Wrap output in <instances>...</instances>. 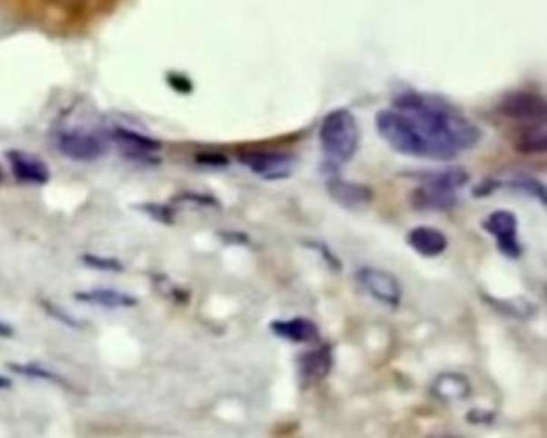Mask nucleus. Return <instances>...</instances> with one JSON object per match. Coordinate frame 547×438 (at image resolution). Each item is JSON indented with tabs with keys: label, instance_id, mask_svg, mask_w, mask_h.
Returning <instances> with one entry per match:
<instances>
[{
	"label": "nucleus",
	"instance_id": "24",
	"mask_svg": "<svg viewBox=\"0 0 547 438\" xmlns=\"http://www.w3.org/2000/svg\"><path fill=\"white\" fill-rule=\"evenodd\" d=\"M43 308H45V312L52 315L55 320L60 321V323H63L66 326L71 327H81V321L76 320L72 315L70 313L64 312L63 308H60V307H56L55 304H52V302H47V300H43Z\"/></svg>",
	"mask_w": 547,
	"mask_h": 438
},
{
	"label": "nucleus",
	"instance_id": "19",
	"mask_svg": "<svg viewBox=\"0 0 547 438\" xmlns=\"http://www.w3.org/2000/svg\"><path fill=\"white\" fill-rule=\"evenodd\" d=\"M485 300L490 302L496 310L507 313L511 316H515L519 320H528L532 318L534 313H536V306H533L530 300H526L525 297H515L511 300H496L485 296Z\"/></svg>",
	"mask_w": 547,
	"mask_h": 438
},
{
	"label": "nucleus",
	"instance_id": "5",
	"mask_svg": "<svg viewBox=\"0 0 547 438\" xmlns=\"http://www.w3.org/2000/svg\"><path fill=\"white\" fill-rule=\"evenodd\" d=\"M239 162L260 179L276 181L293 175L297 166V156L286 151H249L239 156Z\"/></svg>",
	"mask_w": 547,
	"mask_h": 438
},
{
	"label": "nucleus",
	"instance_id": "14",
	"mask_svg": "<svg viewBox=\"0 0 547 438\" xmlns=\"http://www.w3.org/2000/svg\"><path fill=\"white\" fill-rule=\"evenodd\" d=\"M469 379L461 373H442L432 383V394L442 402H461L470 395Z\"/></svg>",
	"mask_w": 547,
	"mask_h": 438
},
{
	"label": "nucleus",
	"instance_id": "2",
	"mask_svg": "<svg viewBox=\"0 0 547 438\" xmlns=\"http://www.w3.org/2000/svg\"><path fill=\"white\" fill-rule=\"evenodd\" d=\"M320 145L328 161L337 166L353 160L360 146V129L353 112L347 108L328 112L320 127Z\"/></svg>",
	"mask_w": 547,
	"mask_h": 438
},
{
	"label": "nucleus",
	"instance_id": "7",
	"mask_svg": "<svg viewBox=\"0 0 547 438\" xmlns=\"http://www.w3.org/2000/svg\"><path fill=\"white\" fill-rule=\"evenodd\" d=\"M357 279L372 299L379 300L380 304L390 308L400 306L403 289L400 281L392 273L374 267H363L358 270Z\"/></svg>",
	"mask_w": 547,
	"mask_h": 438
},
{
	"label": "nucleus",
	"instance_id": "30",
	"mask_svg": "<svg viewBox=\"0 0 547 438\" xmlns=\"http://www.w3.org/2000/svg\"><path fill=\"white\" fill-rule=\"evenodd\" d=\"M14 334V327L7 325L5 321L0 320V337H12Z\"/></svg>",
	"mask_w": 547,
	"mask_h": 438
},
{
	"label": "nucleus",
	"instance_id": "1",
	"mask_svg": "<svg viewBox=\"0 0 547 438\" xmlns=\"http://www.w3.org/2000/svg\"><path fill=\"white\" fill-rule=\"evenodd\" d=\"M376 127L395 151L422 160L449 161L477 145L482 131L446 100L408 91L376 114Z\"/></svg>",
	"mask_w": 547,
	"mask_h": 438
},
{
	"label": "nucleus",
	"instance_id": "22",
	"mask_svg": "<svg viewBox=\"0 0 547 438\" xmlns=\"http://www.w3.org/2000/svg\"><path fill=\"white\" fill-rule=\"evenodd\" d=\"M139 209H141L145 214L151 217L153 220L164 223V225H172L176 220V212L174 209L168 206V204H155V202H147V204H140Z\"/></svg>",
	"mask_w": 547,
	"mask_h": 438
},
{
	"label": "nucleus",
	"instance_id": "9",
	"mask_svg": "<svg viewBox=\"0 0 547 438\" xmlns=\"http://www.w3.org/2000/svg\"><path fill=\"white\" fill-rule=\"evenodd\" d=\"M505 118L522 122L542 124L546 122L547 108L544 98L532 92H513L503 100L499 106Z\"/></svg>",
	"mask_w": 547,
	"mask_h": 438
},
{
	"label": "nucleus",
	"instance_id": "28",
	"mask_svg": "<svg viewBox=\"0 0 547 438\" xmlns=\"http://www.w3.org/2000/svg\"><path fill=\"white\" fill-rule=\"evenodd\" d=\"M501 187H503V181L499 179H485L472 188V195L474 198H486V196H492Z\"/></svg>",
	"mask_w": 547,
	"mask_h": 438
},
{
	"label": "nucleus",
	"instance_id": "26",
	"mask_svg": "<svg viewBox=\"0 0 547 438\" xmlns=\"http://www.w3.org/2000/svg\"><path fill=\"white\" fill-rule=\"evenodd\" d=\"M176 201L191 202V204H197V206H201V208H217L218 206V201L216 198L201 195V193H191V191H187V193L177 196Z\"/></svg>",
	"mask_w": 547,
	"mask_h": 438
},
{
	"label": "nucleus",
	"instance_id": "29",
	"mask_svg": "<svg viewBox=\"0 0 547 438\" xmlns=\"http://www.w3.org/2000/svg\"><path fill=\"white\" fill-rule=\"evenodd\" d=\"M493 419H494V414L490 411L472 410L467 414V421L472 424H490Z\"/></svg>",
	"mask_w": 547,
	"mask_h": 438
},
{
	"label": "nucleus",
	"instance_id": "6",
	"mask_svg": "<svg viewBox=\"0 0 547 438\" xmlns=\"http://www.w3.org/2000/svg\"><path fill=\"white\" fill-rule=\"evenodd\" d=\"M485 231L496 239L498 249L504 258H522L523 248L519 241V220L513 210L499 209L485 219L482 223Z\"/></svg>",
	"mask_w": 547,
	"mask_h": 438
},
{
	"label": "nucleus",
	"instance_id": "21",
	"mask_svg": "<svg viewBox=\"0 0 547 438\" xmlns=\"http://www.w3.org/2000/svg\"><path fill=\"white\" fill-rule=\"evenodd\" d=\"M8 368L12 369L16 375H24V377L43 379V381L62 384L63 387H68V384L64 383L60 375L52 373L49 369L41 368V366H37V365H8Z\"/></svg>",
	"mask_w": 547,
	"mask_h": 438
},
{
	"label": "nucleus",
	"instance_id": "3",
	"mask_svg": "<svg viewBox=\"0 0 547 438\" xmlns=\"http://www.w3.org/2000/svg\"><path fill=\"white\" fill-rule=\"evenodd\" d=\"M323 174L326 177V190L331 198L341 206L349 210H361L369 208L374 200V191L371 187L363 183L344 180L339 175V166L326 161L323 164Z\"/></svg>",
	"mask_w": 547,
	"mask_h": 438
},
{
	"label": "nucleus",
	"instance_id": "31",
	"mask_svg": "<svg viewBox=\"0 0 547 438\" xmlns=\"http://www.w3.org/2000/svg\"><path fill=\"white\" fill-rule=\"evenodd\" d=\"M12 385V381L8 379V377H4V375H0V389H8Z\"/></svg>",
	"mask_w": 547,
	"mask_h": 438
},
{
	"label": "nucleus",
	"instance_id": "16",
	"mask_svg": "<svg viewBox=\"0 0 547 438\" xmlns=\"http://www.w3.org/2000/svg\"><path fill=\"white\" fill-rule=\"evenodd\" d=\"M405 177L414 179L419 183H434L440 187L451 188V190H463L467 181L470 180V175L467 170H464L461 167H449L443 170H426V172H411L405 174Z\"/></svg>",
	"mask_w": 547,
	"mask_h": 438
},
{
	"label": "nucleus",
	"instance_id": "12",
	"mask_svg": "<svg viewBox=\"0 0 547 438\" xmlns=\"http://www.w3.org/2000/svg\"><path fill=\"white\" fill-rule=\"evenodd\" d=\"M270 329L274 336L293 344H316L320 342V327L315 321L305 316H294L288 320H274Z\"/></svg>",
	"mask_w": 547,
	"mask_h": 438
},
{
	"label": "nucleus",
	"instance_id": "13",
	"mask_svg": "<svg viewBox=\"0 0 547 438\" xmlns=\"http://www.w3.org/2000/svg\"><path fill=\"white\" fill-rule=\"evenodd\" d=\"M409 248L417 252L422 258H438L448 248V238L443 233L442 229L436 227H414L407 238Z\"/></svg>",
	"mask_w": 547,
	"mask_h": 438
},
{
	"label": "nucleus",
	"instance_id": "4",
	"mask_svg": "<svg viewBox=\"0 0 547 438\" xmlns=\"http://www.w3.org/2000/svg\"><path fill=\"white\" fill-rule=\"evenodd\" d=\"M55 146L64 158L79 162L100 160L108 151V141L105 137L78 129L56 132Z\"/></svg>",
	"mask_w": 547,
	"mask_h": 438
},
{
	"label": "nucleus",
	"instance_id": "20",
	"mask_svg": "<svg viewBox=\"0 0 547 438\" xmlns=\"http://www.w3.org/2000/svg\"><path fill=\"white\" fill-rule=\"evenodd\" d=\"M509 188H513L519 193L528 195L541 202V206H546V188L538 179L528 177V175H519L509 180Z\"/></svg>",
	"mask_w": 547,
	"mask_h": 438
},
{
	"label": "nucleus",
	"instance_id": "18",
	"mask_svg": "<svg viewBox=\"0 0 547 438\" xmlns=\"http://www.w3.org/2000/svg\"><path fill=\"white\" fill-rule=\"evenodd\" d=\"M515 150L526 156L544 154L547 151L546 124H534L528 127L515 141Z\"/></svg>",
	"mask_w": 547,
	"mask_h": 438
},
{
	"label": "nucleus",
	"instance_id": "27",
	"mask_svg": "<svg viewBox=\"0 0 547 438\" xmlns=\"http://www.w3.org/2000/svg\"><path fill=\"white\" fill-rule=\"evenodd\" d=\"M197 162L199 166L222 169V167H226L230 164V160L222 153H199L197 156Z\"/></svg>",
	"mask_w": 547,
	"mask_h": 438
},
{
	"label": "nucleus",
	"instance_id": "15",
	"mask_svg": "<svg viewBox=\"0 0 547 438\" xmlns=\"http://www.w3.org/2000/svg\"><path fill=\"white\" fill-rule=\"evenodd\" d=\"M110 139L120 146V151H147V153H159L162 143L159 140L151 139L143 133L134 132L126 127H114L108 133Z\"/></svg>",
	"mask_w": 547,
	"mask_h": 438
},
{
	"label": "nucleus",
	"instance_id": "8",
	"mask_svg": "<svg viewBox=\"0 0 547 438\" xmlns=\"http://www.w3.org/2000/svg\"><path fill=\"white\" fill-rule=\"evenodd\" d=\"M334 366V350L331 346L312 348L297 356V379L303 390L312 389L330 375Z\"/></svg>",
	"mask_w": 547,
	"mask_h": 438
},
{
	"label": "nucleus",
	"instance_id": "23",
	"mask_svg": "<svg viewBox=\"0 0 547 438\" xmlns=\"http://www.w3.org/2000/svg\"><path fill=\"white\" fill-rule=\"evenodd\" d=\"M82 262L87 267H91L100 271H122L124 265L120 264L118 258H105V256H97V254H84Z\"/></svg>",
	"mask_w": 547,
	"mask_h": 438
},
{
	"label": "nucleus",
	"instance_id": "10",
	"mask_svg": "<svg viewBox=\"0 0 547 438\" xmlns=\"http://www.w3.org/2000/svg\"><path fill=\"white\" fill-rule=\"evenodd\" d=\"M411 204L416 210L424 212H445L449 209L456 208L459 204V196L455 190L434 185V183H421L411 193Z\"/></svg>",
	"mask_w": 547,
	"mask_h": 438
},
{
	"label": "nucleus",
	"instance_id": "25",
	"mask_svg": "<svg viewBox=\"0 0 547 438\" xmlns=\"http://www.w3.org/2000/svg\"><path fill=\"white\" fill-rule=\"evenodd\" d=\"M305 246H309L312 249H315L316 252H320V256L326 260V264L330 265L332 270L339 271L342 268L341 260H339L336 254L330 249L328 244L321 243V241H307Z\"/></svg>",
	"mask_w": 547,
	"mask_h": 438
},
{
	"label": "nucleus",
	"instance_id": "11",
	"mask_svg": "<svg viewBox=\"0 0 547 438\" xmlns=\"http://www.w3.org/2000/svg\"><path fill=\"white\" fill-rule=\"evenodd\" d=\"M7 160L10 162V167H12L14 179L20 183H29V185H45V183H49V166L33 154L18 151V150H10V151H7Z\"/></svg>",
	"mask_w": 547,
	"mask_h": 438
},
{
	"label": "nucleus",
	"instance_id": "17",
	"mask_svg": "<svg viewBox=\"0 0 547 438\" xmlns=\"http://www.w3.org/2000/svg\"><path fill=\"white\" fill-rule=\"evenodd\" d=\"M76 300L91 304V306L106 307V308H132L139 304L132 294L116 291V289H91L78 292Z\"/></svg>",
	"mask_w": 547,
	"mask_h": 438
}]
</instances>
